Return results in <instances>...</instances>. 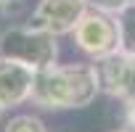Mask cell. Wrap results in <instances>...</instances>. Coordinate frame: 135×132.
Here are the masks:
<instances>
[{
  "instance_id": "cell-1",
  "label": "cell",
  "mask_w": 135,
  "mask_h": 132,
  "mask_svg": "<svg viewBox=\"0 0 135 132\" xmlns=\"http://www.w3.org/2000/svg\"><path fill=\"white\" fill-rule=\"evenodd\" d=\"M101 93L93 63H53L35 72L29 100L45 111L85 108Z\"/></svg>"
},
{
  "instance_id": "cell-2",
  "label": "cell",
  "mask_w": 135,
  "mask_h": 132,
  "mask_svg": "<svg viewBox=\"0 0 135 132\" xmlns=\"http://www.w3.org/2000/svg\"><path fill=\"white\" fill-rule=\"evenodd\" d=\"M0 55L16 63L29 66L32 72L48 69L58 58V42L50 32L37 29L32 24L11 27L0 34Z\"/></svg>"
},
{
  "instance_id": "cell-3",
  "label": "cell",
  "mask_w": 135,
  "mask_h": 132,
  "mask_svg": "<svg viewBox=\"0 0 135 132\" xmlns=\"http://www.w3.org/2000/svg\"><path fill=\"white\" fill-rule=\"evenodd\" d=\"M74 34V45L90 55L93 61L109 55L117 50V24H114V16H106V13H98V11H85L77 21V27L72 29Z\"/></svg>"
},
{
  "instance_id": "cell-4",
  "label": "cell",
  "mask_w": 135,
  "mask_h": 132,
  "mask_svg": "<svg viewBox=\"0 0 135 132\" xmlns=\"http://www.w3.org/2000/svg\"><path fill=\"white\" fill-rule=\"evenodd\" d=\"M93 66L98 74L101 93H106L122 103H135V55L114 50V53L98 58Z\"/></svg>"
},
{
  "instance_id": "cell-5",
  "label": "cell",
  "mask_w": 135,
  "mask_h": 132,
  "mask_svg": "<svg viewBox=\"0 0 135 132\" xmlns=\"http://www.w3.org/2000/svg\"><path fill=\"white\" fill-rule=\"evenodd\" d=\"M85 11H88L85 0H40L29 16V24L58 37L69 34Z\"/></svg>"
},
{
  "instance_id": "cell-6",
  "label": "cell",
  "mask_w": 135,
  "mask_h": 132,
  "mask_svg": "<svg viewBox=\"0 0 135 132\" xmlns=\"http://www.w3.org/2000/svg\"><path fill=\"white\" fill-rule=\"evenodd\" d=\"M32 79H35V72L29 66L0 55V106L11 108V106H21L24 100H29Z\"/></svg>"
},
{
  "instance_id": "cell-7",
  "label": "cell",
  "mask_w": 135,
  "mask_h": 132,
  "mask_svg": "<svg viewBox=\"0 0 135 132\" xmlns=\"http://www.w3.org/2000/svg\"><path fill=\"white\" fill-rule=\"evenodd\" d=\"M117 24V50L135 55V0L127 3L119 13H114Z\"/></svg>"
},
{
  "instance_id": "cell-8",
  "label": "cell",
  "mask_w": 135,
  "mask_h": 132,
  "mask_svg": "<svg viewBox=\"0 0 135 132\" xmlns=\"http://www.w3.org/2000/svg\"><path fill=\"white\" fill-rule=\"evenodd\" d=\"M3 132H48V129H45V124H42L40 116H35V114H19V116H13L6 124Z\"/></svg>"
},
{
  "instance_id": "cell-9",
  "label": "cell",
  "mask_w": 135,
  "mask_h": 132,
  "mask_svg": "<svg viewBox=\"0 0 135 132\" xmlns=\"http://www.w3.org/2000/svg\"><path fill=\"white\" fill-rule=\"evenodd\" d=\"M127 3H132V0H85V6L90 11H98V13H106V16L119 13Z\"/></svg>"
},
{
  "instance_id": "cell-10",
  "label": "cell",
  "mask_w": 135,
  "mask_h": 132,
  "mask_svg": "<svg viewBox=\"0 0 135 132\" xmlns=\"http://www.w3.org/2000/svg\"><path fill=\"white\" fill-rule=\"evenodd\" d=\"M122 121L124 129H135V103H122Z\"/></svg>"
},
{
  "instance_id": "cell-11",
  "label": "cell",
  "mask_w": 135,
  "mask_h": 132,
  "mask_svg": "<svg viewBox=\"0 0 135 132\" xmlns=\"http://www.w3.org/2000/svg\"><path fill=\"white\" fill-rule=\"evenodd\" d=\"M16 6H21V0H0V13H8Z\"/></svg>"
},
{
  "instance_id": "cell-12",
  "label": "cell",
  "mask_w": 135,
  "mask_h": 132,
  "mask_svg": "<svg viewBox=\"0 0 135 132\" xmlns=\"http://www.w3.org/2000/svg\"><path fill=\"white\" fill-rule=\"evenodd\" d=\"M114 132H135V129H114Z\"/></svg>"
},
{
  "instance_id": "cell-13",
  "label": "cell",
  "mask_w": 135,
  "mask_h": 132,
  "mask_svg": "<svg viewBox=\"0 0 135 132\" xmlns=\"http://www.w3.org/2000/svg\"><path fill=\"white\" fill-rule=\"evenodd\" d=\"M3 111H6V108H3V106H0V119H3Z\"/></svg>"
}]
</instances>
